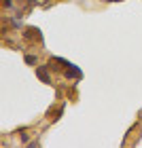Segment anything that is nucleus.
<instances>
[{
  "mask_svg": "<svg viewBox=\"0 0 142 148\" xmlns=\"http://www.w3.org/2000/svg\"><path fill=\"white\" fill-rule=\"evenodd\" d=\"M23 36H26V40H40V32L36 28H28L23 32Z\"/></svg>",
  "mask_w": 142,
  "mask_h": 148,
  "instance_id": "nucleus-2",
  "label": "nucleus"
},
{
  "mask_svg": "<svg viewBox=\"0 0 142 148\" xmlns=\"http://www.w3.org/2000/svg\"><path fill=\"white\" fill-rule=\"evenodd\" d=\"M36 74H38V78L43 80V83H51V78H49V72H47V68H45V66H40V68L36 70Z\"/></svg>",
  "mask_w": 142,
  "mask_h": 148,
  "instance_id": "nucleus-3",
  "label": "nucleus"
},
{
  "mask_svg": "<svg viewBox=\"0 0 142 148\" xmlns=\"http://www.w3.org/2000/svg\"><path fill=\"white\" fill-rule=\"evenodd\" d=\"M2 2H4V6H11V0H2Z\"/></svg>",
  "mask_w": 142,
  "mask_h": 148,
  "instance_id": "nucleus-5",
  "label": "nucleus"
},
{
  "mask_svg": "<svg viewBox=\"0 0 142 148\" xmlns=\"http://www.w3.org/2000/svg\"><path fill=\"white\" fill-rule=\"evenodd\" d=\"M64 74H66V78H74V80H81V78H83V72H81L77 66H72V64H66Z\"/></svg>",
  "mask_w": 142,
  "mask_h": 148,
  "instance_id": "nucleus-1",
  "label": "nucleus"
},
{
  "mask_svg": "<svg viewBox=\"0 0 142 148\" xmlns=\"http://www.w3.org/2000/svg\"><path fill=\"white\" fill-rule=\"evenodd\" d=\"M26 64H36V57L34 55H26Z\"/></svg>",
  "mask_w": 142,
  "mask_h": 148,
  "instance_id": "nucleus-4",
  "label": "nucleus"
}]
</instances>
